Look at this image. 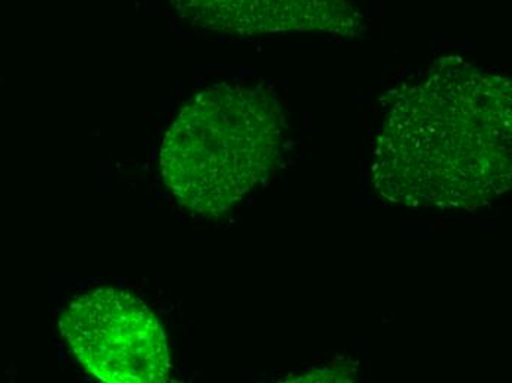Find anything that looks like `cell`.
<instances>
[{"label":"cell","instance_id":"cell-1","mask_svg":"<svg viewBox=\"0 0 512 383\" xmlns=\"http://www.w3.org/2000/svg\"><path fill=\"white\" fill-rule=\"evenodd\" d=\"M512 89L460 56L437 59L389 98L371 180L414 210L476 211L510 191Z\"/></svg>","mask_w":512,"mask_h":383},{"label":"cell","instance_id":"cell-2","mask_svg":"<svg viewBox=\"0 0 512 383\" xmlns=\"http://www.w3.org/2000/svg\"><path fill=\"white\" fill-rule=\"evenodd\" d=\"M286 136L282 105L267 87H209L165 135L162 179L187 211L221 216L276 171Z\"/></svg>","mask_w":512,"mask_h":383},{"label":"cell","instance_id":"cell-3","mask_svg":"<svg viewBox=\"0 0 512 383\" xmlns=\"http://www.w3.org/2000/svg\"><path fill=\"white\" fill-rule=\"evenodd\" d=\"M68 347L84 370L106 383H161L170 376L167 338L154 313L128 292L98 289L61 317Z\"/></svg>","mask_w":512,"mask_h":383},{"label":"cell","instance_id":"cell-4","mask_svg":"<svg viewBox=\"0 0 512 383\" xmlns=\"http://www.w3.org/2000/svg\"><path fill=\"white\" fill-rule=\"evenodd\" d=\"M193 26L237 34L323 33L359 37L365 17L358 0H170Z\"/></svg>","mask_w":512,"mask_h":383}]
</instances>
